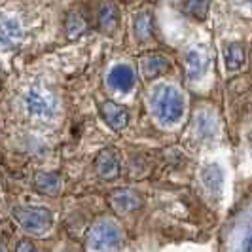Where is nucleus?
Segmentation results:
<instances>
[{"label": "nucleus", "mask_w": 252, "mask_h": 252, "mask_svg": "<svg viewBox=\"0 0 252 252\" xmlns=\"http://www.w3.org/2000/svg\"><path fill=\"white\" fill-rule=\"evenodd\" d=\"M108 84L110 88L120 89V91H129V89L135 86V72L131 70V66L127 64H120L110 70L108 74Z\"/></svg>", "instance_id": "obj_9"}, {"label": "nucleus", "mask_w": 252, "mask_h": 252, "mask_svg": "<svg viewBox=\"0 0 252 252\" xmlns=\"http://www.w3.org/2000/svg\"><path fill=\"white\" fill-rule=\"evenodd\" d=\"M154 34V17L152 12L144 10L137 15V21H135V36L139 38L140 42L144 40H150Z\"/></svg>", "instance_id": "obj_13"}, {"label": "nucleus", "mask_w": 252, "mask_h": 252, "mask_svg": "<svg viewBox=\"0 0 252 252\" xmlns=\"http://www.w3.org/2000/svg\"><path fill=\"white\" fill-rule=\"evenodd\" d=\"M203 182L207 189L213 193V195H218L220 193V188H222V171L218 165H209L203 169Z\"/></svg>", "instance_id": "obj_16"}, {"label": "nucleus", "mask_w": 252, "mask_h": 252, "mask_svg": "<svg viewBox=\"0 0 252 252\" xmlns=\"http://www.w3.org/2000/svg\"><path fill=\"white\" fill-rule=\"evenodd\" d=\"M186 12L195 19H203L209 12V0H186Z\"/></svg>", "instance_id": "obj_18"}, {"label": "nucleus", "mask_w": 252, "mask_h": 252, "mask_svg": "<svg viewBox=\"0 0 252 252\" xmlns=\"http://www.w3.org/2000/svg\"><path fill=\"white\" fill-rule=\"evenodd\" d=\"M101 114L102 118H104V122L112 127L114 131H122L129 124V114H127L126 106H122L118 102H112V101L102 102Z\"/></svg>", "instance_id": "obj_5"}, {"label": "nucleus", "mask_w": 252, "mask_h": 252, "mask_svg": "<svg viewBox=\"0 0 252 252\" xmlns=\"http://www.w3.org/2000/svg\"><path fill=\"white\" fill-rule=\"evenodd\" d=\"M15 252H38V249L31 243V241H21V243H17Z\"/></svg>", "instance_id": "obj_19"}, {"label": "nucleus", "mask_w": 252, "mask_h": 252, "mask_svg": "<svg viewBox=\"0 0 252 252\" xmlns=\"http://www.w3.org/2000/svg\"><path fill=\"white\" fill-rule=\"evenodd\" d=\"M247 2H252V0H247Z\"/></svg>", "instance_id": "obj_22"}, {"label": "nucleus", "mask_w": 252, "mask_h": 252, "mask_svg": "<svg viewBox=\"0 0 252 252\" xmlns=\"http://www.w3.org/2000/svg\"><path fill=\"white\" fill-rule=\"evenodd\" d=\"M152 110L165 126L177 124L184 112V99L177 88L159 86L152 95Z\"/></svg>", "instance_id": "obj_1"}, {"label": "nucleus", "mask_w": 252, "mask_h": 252, "mask_svg": "<svg viewBox=\"0 0 252 252\" xmlns=\"http://www.w3.org/2000/svg\"><path fill=\"white\" fill-rule=\"evenodd\" d=\"M184 64H186V74H188L189 80H195L205 72V57H203L199 51H188L186 53V59H184Z\"/></svg>", "instance_id": "obj_14"}, {"label": "nucleus", "mask_w": 252, "mask_h": 252, "mask_svg": "<svg viewBox=\"0 0 252 252\" xmlns=\"http://www.w3.org/2000/svg\"><path fill=\"white\" fill-rule=\"evenodd\" d=\"M0 252H6V251H4V249H2V247H0Z\"/></svg>", "instance_id": "obj_21"}, {"label": "nucleus", "mask_w": 252, "mask_h": 252, "mask_svg": "<svg viewBox=\"0 0 252 252\" xmlns=\"http://www.w3.org/2000/svg\"><path fill=\"white\" fill-rule=\"evenodd\" d=\"M245 251H247V252H252V239L247 241V245H245Z\"/></svg>", "instance_id": "obj_20"}, {"label": "nucleus", "mask_w": 252, "mask_h": 252, "mask_svg": "<svg viewBox=\"0 0 252 252\" xmlns=\"http://www.w3.org/2000/svg\"><path fill=\"white\" fill-rule=\"evenodd\" d=\"M88 29V21L82 13L78 12H70L68 17H66V32L70 38H78L84 31Z\"/></svg>", "instance_id": "obj_17"}, {"label": "nucleus", "mask_w": 252, "mask_h": 252, "mask_svg": "<svg viewBox=\"0 0 252 252\" xmlns=\"http://www.w3.org/2000/svg\"><path fill=\"white\" fill-rule=\"evenodd\" d=\"M120 25V12L118 8L114 6L112 2H106L99 12V27H101L102 32L106 34H112L114 31Z\"/></svg>", "instance_id": "obj_11"}, {"label": "nucleus", "mask_w": 252, "mask_h": 252, "mask_svg": "<svg viewBox=\"0 0 252 252\" xmlns=\"http://www.w3.org/2000/svg\"><path fill=\"white\" fill-rule=\"evenodd\" d=\"M23 40V27L17 19H0V46L15 48Z\"/></svg>", "instance_id": "obj_7"}, {"label": "nucleus", "mask_w": 252, "mask_h": 252, "mask_svg": "<svg viewBox=\"0 0 252 252\" xmlns=\"http://www.w3.org/2000/svg\"><path fill=\"white\" fill-rule=\"evenodd\" d=\"M110 205L118 213H131V211H137L142 205V199L133 189H118L110 195Z\"/></svg>", "instance_id": "obj_6"}, {"label": "nucleus", "mask_w": 252, "mask_h": 252, "mask_svg": "<svg viewBox=\"0 0 252 252\" xmlns=\"http://www.w3.org/2000/svg\"><path fill=\"white\" fill-rule=\"evenodd\" d=\"M169 68H171V61L163 55H148L146 59H142V74L148 80L165 74Z\"/></svg>", "instance_id": "obj_10"}, {"label": "nucleus", "mask_w": 252, "mask_h": 252, "mask_svg": "<svg viewBox=\"0 0 252 252\" xmlns=\"http://www.w3.org/2000/svg\"><path fill=\"white\" fill-rule=\"evenodd\" d=\"M120 241H122L120 227L108 220L93 224L88 233V247L91 252H110L120 245Z\"/></svg>", "instance_id": "obj_2"}, {"label": "nucleus", "mask_w": 252, "mask_h": 252, "mask_svg": "<svg viewBox=\"0 0 252 252\" xmlns=\"http://www.w3.org/2000/svg\"><path fill=\"white\" fill-rule=\"evenodd\" d=\"M34 184H36V188L42 193L53 195V193H57L61 189V178L57 177L55 173H40L34 178Z\"/></svg>", "instance_id": "obj_15"}, {"label": "nucleus", "mask_w": 252, "mask_h": 252, "mask_svg": "<svg viewBox=\"0 0 252 252\" xmlns=\"http://www.w3.org/2000/svg\"><path fill=\"white\" fill-rule=\"evenodd\" d=\"M13 216L19 222V226L32 233H44L53 224L51 211L44 209V207H17L13 211Z\"/></svg>", "instance_id": "obj_3"}, {"label": "nucleus", "mask_w": 252, "mask_h": 252, "mask_svg": "<svg viewBox=\"0 0 252 252\" xmlns=\"http://www.w3.org/2000/svg\"><path fill=\"white\" fill-rule=\"evenodd\" d=\"M97 173L104 180H112L120 175V159L116 152L106 148L97 156Z\"/></svg>", "instance_id": "obj_8"}, {"label": "nucleus", "mask_w": 252, "mask_h": 252, "mask_svg": "<svg viewBox=\"0 0 252 252\" xmlns=\"http://www.w3.org/2000/svg\"><path fill=\"white\" fill-rule=\"evenodd\" d=\"M25 106L36 118H53L57 110V99L46 88H32L27 91Z\"/></svg>", "instance_id": "obj_4"}, {"label": "nucleus", "mask_w": 252, "mask_h": 252, "mask_svg": "<svg viewBox=\"0 0 252 252\" xmlns=\"http://www.w3.org/2000/svg\"><path fill=\"white\" fill-rule=\"evenodd\" d=\"M245 59H247V53H245V46L241 42H233L226 48V66L227 70L235 72L239 70L241 66L245 64Z\"/></svg>", "instance_id": "obj_12"}]
</instances>
